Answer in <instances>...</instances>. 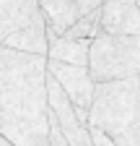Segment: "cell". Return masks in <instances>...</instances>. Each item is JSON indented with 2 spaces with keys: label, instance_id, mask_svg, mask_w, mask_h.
<instances>
[{
  "label": "cell",
  "instance_id": "1",
  "mask_svg": "<svg viewBox=\"0 0 140 146\" xmlns=\"http://www.w3.org/2000/svg\"><path fill=\"white\" fill-rule=\"evenodd\" d=\"M47 58L0 47V136L13 146H49Z\"/></svg>",
  "mask_w": 140,
  "mask_h": 146
},
{
  "label": "cell",
  "instance_id": "2",
  "mask_svg": "<svg viewBox=\"0 0 140 146\" xmlns=\"http://www.w3.org/2000/svg\"><path fill=\"white\" fill-rule=\"evenodd\" d=\"M88 123L117 146H140V76L96 84Z\"/></svg>",
  "mask_w": 140,
  "mask_h": 146
},
{
  "label": "cell",
  "instance_id": "3",
  "mask_svg": "<svg viewBox=\"0 0 140 146\" xmlns=\"http://www.w3.org/2000/svg\"><path fill=\"white\" fill-rule=\"evenodd\" d=\"M88 73L96 84L140 76V36L99 34L88 44Z\"/></svg>",
  "mask_w": 140,
  "mask_h": 146
},
{
  "label": "cell",
  "instance_id": "4",
  "mask_svg": "<svg viewBox=\"0 0 140 146\" xmlns=\"http://www.w3.org/2000/svg\"><path fill=\"white\" fill-rule=\"evenodd\" d=\"M47 73L60 84V89L78 110H86V112L91 110L96 81L91 78L88 65H67V63H57V60H47Z\"/></svg>",
  "mask_w": 140,
  "mask_h": 146
},
{
  "label": "cell",
  "instance_id": "5",
  "mask_svg": "<svg viewBox=\"0 0 140 146\" xmlns=\"http://www.w3.org/2000/svg\"><path fill=\"white\" fill-rule=\"evenodd\" d=\"M101 34L140 36V5L137 0H104L99 8Z\"/></svg>",
  "mask_w": 140,
  "mask_h": 146
},
{
  "label": "cell",
  "instance_id": "6",
  "mask_svg": "<svg viewBox=\"0 0 140 146\" xmlns=\"http://www.w3.org/2000/svg\"><path fill=\"white\" fill-rule=\"evenodd\" d=\"M104 0H39V11L44 16L47 26L57 36L65 34L78 18L88 16L91 11L101 8Z\"/></svg>",
  "mask_w": 140,
  "mask_h": 146
},
{
  "label": "cell",
  "instance_id": "7",
  "mask_svg": "<svg viewBox=\"0 0 140 146\" xmlns=\"http://www.w3.org/2000/svg\"><path fill=\"white\" fill-rule=\"evenodd\" d=\"M3 47L18 50V52H29V55H44L47 58L49 42H47V21H44L42 11L34 16L26 26H21L18 31H13L3 42Z\"/></svg>",
  "mask_w": 140,
  "mask_h": 146
},
{
  "label": "cell",
  "instance_id": "8",
  "mask_svg": "<svg viewBox=\"0 0 140 146\" xmlns=\"http://www.w3.org/2000/svg\"><path fill=\"white\" fill-rule=\"evenodd\" d=\"M39 13V0H0V47Z\"/></svg>",
  "mask_w": 140,
  "mask_h": 146
},
{
  "label": "cell",
  "instance_id": "9",
  "mask_svg": "<svg viewBox=\"0 0 140 146\" xmlns=\"http://www.w3.org/2000/svg\"><path fill=\"white\" fill-rule=\"evenodd\" d=\"M88 39H67L57 36L47 50V60H57L67 65H88Z\"/></svg>",
  "mask_w": 140,
  "mask_h": 146
},
{
  "label": "cell",
  "instance_id": "10",
  "mask_svg": "<svg viewBox=\"0 0 140 146\" xmlns=\"http://www.w3.org/2000/svg\"><path fill=\"white\" fill-rule=\"evenodd\" d=\"M99 18H101V13H99V8L96 11H91L88 16H83V18H78V21L70 26L65 34H60V36H67V39H96V36L101 34V24H99Z\"/></svg>",
  "mask_w": 140,
  "mask_h": 146
},
{
  "label": "cell",
  "instance_id": "11",
  "mask_svg": "<svg viewBox=\"0 0 140 146\" xmlns=\"http://www.w3.org/2000/svg\"><path fill=\"white\" fill-rule=\"evenodd\" d=\"M47 125H49V146H70L67 143V138H65V133H62V128H60V123H57V117H55V112H47Z\"/></svg>",
  "mask_w": 140,
  "mask_h": 146
},
{
  "label": "cell",
  "instance_id": "12",
  "mask_svg": "<svg viewBox=\"0 0 140 146\" xmlns=\"http://www.w3.org/2000/svg\"><path fill=\"white\" fill-rule=\"evenodd\" d=\"M88 133H91V146H117V143L104 133L101 128H96V125H88Z\"/></svg>",
  "mask_w": 140,
  "mask_h": 146
},
{
  "label": "cell",
  "instance_id": "13",
  "mask_svg": "<svg viewBox=\"0 0 140 146\" xmlns=\"http://www.w3.org/2000/svg\"><path fill=\"white\" fill-rule=\"evenodd\" d=\"M0 146H13V143H8V141H5L3 136H0Z\"/></svg>",
  "mask_w": 140,
  "mask_h": 146
},
{
  "label": "cell",
  "instance_id": "14",
  "mask_svg": "<svg viewBox=\"0 0 140 146\" xmlns=\"http://www.w3.org/2000/svg\"><path fill=\"white\" fill-rule=\"evenodd\" d=\"M137 5H140V0H137Z\"/></svg>",
  "mask_w": 140,
  "mask_h": 146
}]
</instances>
